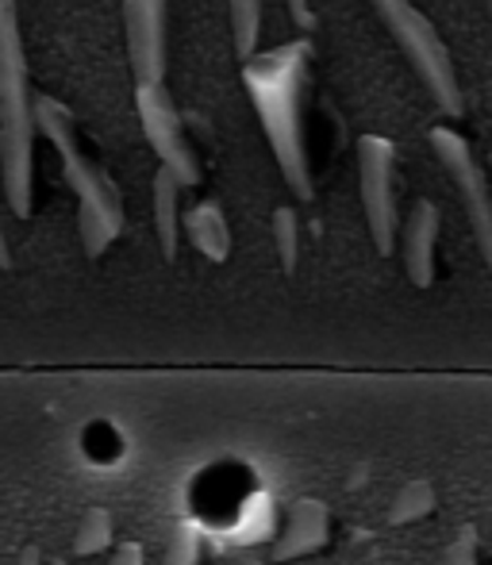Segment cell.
<instances>
[{
  "instance_id": "6da1fadb",
  "label": "cell",
  "mask_w": 492,
  "mask_h": 565,
  "mask_svg": "<svg viewBox=\"0 0 492 565\" xmlns=\"http://www.w3.org/2000/svg\"><path fill=\"white\" fill-rule=\"evenodd\" d=\"M308 62L312 46L308 39H292L266 54H254L243 62V89L254 105L266 142L274 150V162L281 170L285 185L297 201H312V166H308Z\"/></svg>"
},
{
  "instance_id": "7a4b0ae2",
  "label": "cell",
  "mask_w": 492,
  "mask_h": 565,
  "mask_svg": "<svg viewBox=\"0 0 492 565\" xmlns=\"http://www.w3.org/2000/svg\"><path fill=\"white\" fill-rule=\"evenodd\" d=\"M35 135L20 12L15 0H0V185L15 220H31L35 204Z\"/></svg>"
},
{
  "instance_id": "3957f363",
  "label": "cell",
  "mask_w": 492,
  "mask_h": 565,
  "mask_svg": "<svg viewBox=\"0 0 492 565\" xmlns=\"http://www.w3.org/2000/svg\"><path fill=\"white\" fill-rule=\"evenodd\" d=\"M35 127L46 142L54 147L62 162V178L77 196V235H82V250L89 258H100L108 246L120 238L124 231V201L116 181L93 162L77 142L74 116L62 100L39 93L35 97Z\"/></svg>"
},
{
  "instance_id": "277c9868",
  "label": "cell",
  "mask_w": 492,
  "mask_h": 565,
  "mask_svg": "<svg viewBox=\"0 0 492 565\" xmlns=\"http://www.w3.org/2000/svg\"><path fill=\"white\" fill-rule=\"evenodd\" d=\"M370 4L377 8L388 35L408 54L411 70H416L419 82L427 85L435 105L447 116H462L466 97H462V85H458V70H454V58H450L447 43H442V35L435 31V23L427 20L411 0H370Z\"/></svg>"
},
{
  "instance_id": "5b68a950",
  "label": "cell",
  "mask_w": 492,
  "mask_h": 565,
  "mask_svg": "<svg viewBox=\"0 0 492 565\" xmlns=\"http://www.w3.org/2000/svg\"><path fill=\"white\" fill-rule=\"evenodd\" d=\"M359 193L373 246L381 258H388L396 250L400 212H396V147L385 135L359 139Z\"/></svg>"
},
{
  "instance_id": "8992f818",
  "label": "cell",
  "mask_w": 492,
  "mask_h": 565,
  "mask_svg": "<svg viewBox=\"0 0 492 565\" xmlns=\"http://www.w3.org/2000/svg\"><path fill=\"white\" fill-rule=\"evenodd\" d=\"M431 150L442 162V170L450 173L458 196H462V209L466 220H470L473 238H478L481 262H485V269L492 274V189L485 170H481L473 147L454 127H431Z\"/></svg>"
},
{
  "instance_id": "52a82bcc",
  "label": "cell",
  "mask_w": 492,
  "mask_h": 565,
  "mask_svg": "<svg viewBox=\"0 0 492 565\" xmlns=\"http://www.w3.org/2000/svg\"><path fill=\"white\" fill-rule=\"evenodd\" d=\"M135 113H139L150 150L158 154V166L170 170L181 189L201 185V162L189 147L185 124H181V113L165 85H135Z\"/></svg>"
},
{
  "instance_id": "ba28073f",
  "label": "cell",
  "mask_w": 492,
  "mask_h": 565,
  "mask_svg": "<svg viewBox=\"0 0 492 565\" xmlns=\"http://www.w3.org/2000/svg\"><path fill=\"white\" fill-rule=\"evenodd\" d=\"M165 20L170 0H124V39L135 85L165 82Z\"/></svg>"
},
{
  "instance_id": "9c48e42d",
  "label": "cell",
  "mask_w": 492,
  "mask_h": 565,
  "mask_svg": "<svg viewBox=\"0 0 492 565\" xmlns=\"http://www.w3.org/2000/svg\"><path fill=\"white\" fill-rule=\"evenodd\" d=\"M439 231H442V212L435 201H416L404 220V235H400V262L408 281L419 292H427L439 277Z\"/></svg>"
},
{
  "instance_id": "30bf717a",
  "label": "cell",
  "mask_w": 492,
  "mask_h": 565,
  "mask_svg": "<svg viewBox=\"0 0 492 565\" xmlns=\"http://www.w3.org/2000/svg\"><path fill=\"white\" fill-rule=\"evenodd\" d=\"M331 535V508L323 500H292L289 512H285V523L274 539V562H292L304 558V554H315Z\"/></svg>"
},
{
  "instance_id": "8fae6325",
  "label": "cell",
  "mask_w": 492,
  "mask_h": 565,
  "mask_svg": "<svg viewBox=\"0 0 492 565\" xmlns=\"http://www.w3.org/2000/svg\"><path fill=\"white\" fill-rule=\"evenodd\" d=\"M181 227H185L189 243L208 262H227V254H232V227H227V216L216 201L193 204L185 212V220H181Z\"/></svg>"
},
{
  "instance_id": "7c38bea8",
  "label": "cell",
  "mask_w": 492,
  "mask_h": 565,
  "mask_svg": "<svg viewBox=\"0 0 492 565\" xmlns=\"http://www.w3.org/2000/svg\"><path fill=\"white\" fill-rule=\"evenodd\" d=\"M154 235H158V246H162V258L173 262L181 250V185L170 170L158 166L154 170Z\"/></svg>"
},
{
  "instance_id": "4fadbf2b",
  "label": "cell",
  "mask_w": 492,
  "mask_h": 565,
  "mask_svg": "<svg viewBox=\"0 0 492 565\" xmlns=\"http://www.w3.org/2000/svg\"><path fill=\"white\" fill-rule=\"evenodd\" d=\"M439 508V492H435V481L427 477H411V481L400 484V492L388 504V523L393 527H408V523H424L427 515Z\"/></svg>"
},
{
  "instance_id": "5bb4252c",
  "label": "cell",
  "mask_w": 492,
  "mask_h": 565,
  "mask_svg": "<svg viewBox=\"0 0 492 565\" xmlns=\"http://www.w3.org/2000/svg\"><path fill=\"white\" fill-rule=\"evenodd\" d=\"M232 35H235V54L243 62H250L258 54L261 0H232Z\"/></svg>"
},
{
  "instance_id": "9a60e30c",
  "label": "cell",
  "mask_w": 492,
  "mask_h": 565,
  "mask_svg": "<svg viewBox=\"0 0 492 565\" xmlns=\"http://www.w3.org/2000/svg\"><path fill=\"white\" fill-rule=\"evenodd\" d=\"M113 546V515L108 508H89L77 523V535H74V554L77 558H93V554L108 551Z\"/></svg>"
},
{
  "instance_id": "2e32d148",
  "label": "cell",
  "mask_w": 492,
  "mask_h": 565,
  "mask_svg": "<svg viewBox=\"0 0 492 565\" xmlns=\"http://www.w3.org/2000/svg\"><path fill=\"white\" fill-rule=\"evenodd\" d=\"M274 246H277V258H281V269L292 274L300 258V216L289 204H281V209L274 212Z\"/></svg>"
},
{
  "instance_id": "e0dca14e",
  "label": "cell",
  "mask_w": 492,
  "mask_h": 565,
  "mask_svg": "<svg viewBox=\"0 0 492 565\" xmlns=\"http://www.w3.org/2000/svg\"><path fill=\"white\" fill-rule=\"evenodd\" d=\"M435 565H481V531L473 523H462L454 539L439 551Z\"/></svg>"
},
{
  "instance_id": "ac0fdd59",
  "label": "cell",
  "mask_w": 492,
  "mask_h": 565,
  "mask_svg": "<svg viewBox=\"0 0 492 565\" xmlns=\"http://www.w3.org/2000/svg\"><path fill=\"white\" fill-rule=\"evenodd\" d=\"M201 554H204L201 531L193 523H181V527H173L170 543H165L162 565H201Z\"/></svg>"
},
{
  "instance_id": "d6986e66",
  "label": "cell",
  "mask_w": 492,
  "mask_h": 565,
  "mask_svg": "<svg viewBox=\"0 0 492 565\" xmlns=\"http://www.w3.org/2000/svg\"><path fill=\"white\" fill-rule=\"evenodd\" d=\"M108 565H147V554H142L139 543H124V546H116V551H113Z\"/></svg>"
},
{
  "instance_id": "ffe728a7",
  "label": "cell",
  "mask_w": 492,
  "mask_h": 565,
  "mask_svg": "<svg viewBox=\"0 0 492 565\" xmlns=\"http://www.w3.org/2000/svg\"><path fill=\"white\" fill-rule=\"evenodd\" d=\"M285 4H289V15H292V23H297V28H304V31L315 28V12H312V4H308V0H285Z\"/></svg>"
},
{
  "instance_id": "44dd1931",
  "label": "cell",
  "mask_w": 492,
  "mask_h": 565,
  "mask_svg": "<svg viewBox=\"0 0 492 565\" xmlns=\"http://www.w3.org/2000/svg\"><path fill=\"white\" fill-rule=\"evenodd\" d=\"M12 565H43V551H39V546H28V551H23Z\"/></svg>"
},
{
  "instance_id": "7402d4cb",
  "label": "cell",
  "mask_w": 492,
  "mask_h": 565,
  "mask_svg": "<svg viewBox=\"0 0 492 565\" xmlns=\"http://www.w3.org/2000/svg\"><path fill=\"white\" fill-rule=\"evenodd\" d=\"M0 269H12V250H8V235L0 227Z\"/></svg>"
},
{
  "instance_id": "603a6c76",
  "label": "cell",
  "mask_w": 492,
  "mask_h": 565,
  "mask_svg": "<svg viewBox=\"0 0 492 565\" xmlns=\"http://www.w3.org/2000/svg\"><path fill=\"white\" fill-rule=\"evenodd\" d=\"M46 565H66V562H62V558H58V562H46Z\"/></svg>"
},
{
  "instance_id": "cb8c5ba5",
  "label": "cell",
  "mask_w": 492,
  "mask_h": 565,
  "mask_svg": "<svg viewBox=\"0 0 492 565\" xmlns=\"http://www.w3.org/2000/svg\"><path fill=\"white\" fill-rule=\"evenodd\" d=\"M239 565H261V562H239Z\"/></svg>"
},
{
  "instance_id": "d4e9b609",
  "label": "cell",
  "mask_w": 492,
  "mask_h": 565,
  "mask_svg": "<svg viewBox=\"0 0 492 565\" xmlns=\"http://www.w3.org/2000/svg\"><path fill=\"white\" fill-rule=\"evenodd\" d=\"M489 4H492V0H489Z\"/></svg>"
}]
</instances>
